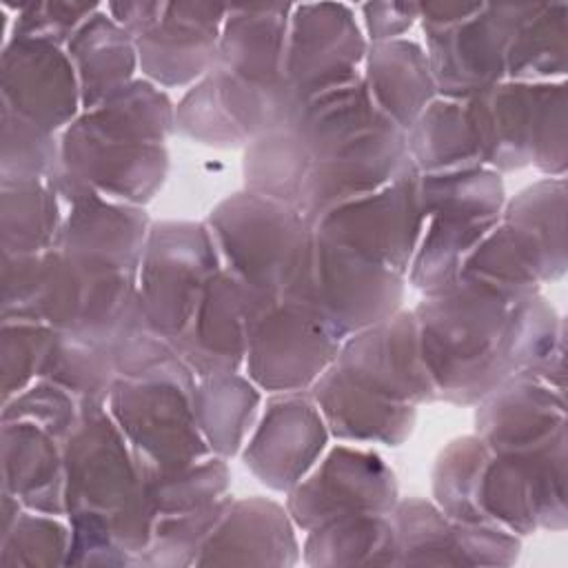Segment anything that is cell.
I'll list each match as a JSON object with an SVG mask.
<instances>
[{"label":"cell","mask_w":568,"mask_h":568,"mask_svg":"<svg viewBox=\"0 0 568 568\" xmlns=\"http://www.w3.org/2000/svg\"><path fill=\"white\" fill-rule=\"evenodd\" d=\"M308 226L295 206L255 191L229 197L211 215L213 242L229 260L226 271L246 291L257 320L302 293L313 251Z\"/></svg>","instance_id":"obj_1"},{"label":"cell","mask_w":568,"mask_h":568,"mask_svg":"<svg viewBox=\"0 0 568 568\" xmlns=\"http://www.w3.org/2000/svg\"><path fill=\"white\" fill-rule=\"evenodd\" d=\"M124 433L100 406L82 410L64 439V501L71 515L95 513L111 521L122 550L144 548L153 515L138 462Z\"/></svg>","instance_id":"obj_2"},{"label":"cell","mask_w":568,"mask_h":568,"mask_svg":"<svg viewBox=\"0 0 568 568\" xmlns=\"http://www.w3.org/2000/svg\"><path fill=\"white\" fill-rule=\"evenodd\" d=\"M191 390L184 364L111 386V417L131 442L142 477L184 470L206 455Z\"/></svg>","instance_id":"obj_3"},{"label":"cell","mask_w":568,"mask_h":568,"mask_svg":"<svg viewBox=\"0 0 568 568\" xmlns=\"http://www.w3.org/2000/svg\"><path fill=\"white\" fill-rule=\"evenodd\" d=\"M526 4H424L428 64L448 100H468L506 75V53Z\"/></svg>","instance_id":"obj_4"},{"label":"cell","mask_w":568,"mask_h":568,"mask_svg":"<svg viewBox=\"0 0 568 568\" xmlns=\"http://www.w3.org/2000/svg\"><path fill=\"white\" fill-rule=\"evenodd\" d=\"M217 271L215 242L204 226L162 224L151 231L142 253L138 295L149 326L171 346Z\"/></svg>","instance_id":"obj_5"},{"label":"cell","mask_w":568,"mask_h":568,"mask_svg":"<svg viewBox=\"0 0 568 568\" xmlns=\"http://www.w3.org/2000/svg\"><path fill=\"white\" fill-rule=\"evenodd\" d=\"M424 220L419 173L413 169L379 191L331 209L313 224V231L404 275Z\"/></svg>","instance_id":"obj_6"},{"label":"cell","mask_w":568,"mask_h":568,"mask_svg":"<svg viewBox=\"0 0 568 568\" xmlns=\"http://www.w3.org/2000/svg\"><path fill=\"white\" fill-rule=\"evenodd\" d=\"M339 342L311 300H282L253 324L246 366L260 386L293 393L322 377Z\"/></svg>","instance_id":"obj_7"},{"label":"cell","mask_w":568,"mask_h":568,"mask_svg":"<svg viewBox=\"0 0 568 568\" xmlns=\"http://www.w3.org/2000/svg\"><path fill=\"white\" fill-rule=\"evenodd\" d=\"M402 275L313 231L311 271L304 286L339 339L393 315L402 297Z\"/></svg>","instance_id":"obj_8"},{"label":"cell","mask_w":568,"mask_h":568,"mask_svg":"<svg viewBox=\"0 0 568 568\" xmlns=\"http://www.w3.org/2000/svg\"><path fill=\"white\" fill-rule=\"evenodd\" d=\"M293 11L284 58L288 118L306 100L359 80L357 64L364 55L362 33L348 7L302 4Z\"/></svg>","instance_id":"obj_9"},{"label":"cell","mask_w":568,"mask_h":568,"mask_svg":"<svg viewBox=\"0 0 568 568\" xmlns=\"http://www.w3.org/2000/svg\"><path fill=\"white\" fill-rule=\"evenodd\" d=\"M166 155L160 144L113 135L87 115L67 129L62 173L98 195L144 202L162 184Z\"/></svg>","instance_id":"obj_10"},{"label":"cell","mask_w":568,"mask_h":568,"mask_svg":"<svg viewBox=\"0 0 568 568\" xmlns=\"http://www.w3.org/2000/svg\"><path fill=\"white\" fill-rule=\"evenodd\" d=\"M333 364L359 388L397 404L410 406L437 395L422 359L415 315L408 313L359 331L337 351Z\"/></svg>","instance_id":"obj_11"},{"label":"cell","mask_w":568,"mask_h":568,"mask_svg":"<svg viewBox=\"0 0 568 568\" xmlns=\"http://www.w3.org/2000/svg\"><path fill=\"white\" fill-rule=\"evenodd\" d=\"M78 100V75L60 44L20 36L7 42L2 53L4 109L51 133L75 115Z\"/></svg>","instance_id":"obj_12"},{"label":"cell","mask_w":568,"mask_h":568,"mask_svg":"<svg viewBox=\"0 0 568 568\" xmlns=\"http://www.w3.org/2000/svg\"><path fill=\"white\" fill-rule=\"evenodd\" d=\"M255 320V308L242 284L229 271L220 268L204 286L173 348L202 377L235 373L246 355Z\"/></svg>","instance_id":"obj_13"},{"label":"cell","mask_w":568,"mask_h":568,"mask_svg":"<svg viewBox=\"0 0 568 568\" xmlns=\"http://www.w3.org/2000/svg\"><path fill=\"white\" fill-rule=\"evenodd\" d=\"M393 501V475L375 455L337 448L308 481L295 486L291 513L308 528L355 513L384 515Z\"/></svg>","instance_id":"obj_14"},{"label":"cell","mask_w":568,"mask_h":568,"mask_svg":"<svg viewBox=\"0 0 568 568\" xmlns=\"http://www.w3.org/2000/svg\"><path fill=\"white\" fill-rule=\"evenodd\" d=\"M146 222L133 206L109 204L102 195H84L62 222L55 248L73 264L135 273L144 253Z\"/></svg>","instance_id":"obj_15"},{"label":"cell","mask_w":568,"mask_h":568,"mask_svg":"<svg viewBox=\"0 0 568 568\" xmlns=\"http://www.w3.org/2000/svg\"><path fill=\"white\" fill-rule=\"evenodd\" d=\"M224 16L211 4H164L160 20L135 38L142 69L162 84L200 75L215 62Z\"/></svg>","instance_id":"obj_16"},{"label":"cell","mask_w":568,"mask_h":568,"mask_svg":"<svg viewBox=\"0 0 568 568\" xmlns=\"http://www.w3.org/2000/svg\"><path fill=\"white\" fill-rule=\"evenodd\" d=\"M324 444L326 428L317 408L308 399L284 397L268 406L244 459L264 484L284 490L302 481Z\"/></svg>","instance_id":"obj_17"},{"label":"cell","mask_w":568,"mask_h":568,"mask_svg":"<svg viewBox=\"0 0 568 568\" xmlns=\"http://www.w3.org/2000/svg\"><path fill=\"white\" fill-rule=\"evenodd\" d=\"M477 426L490 450H526L564 435V402L546 382L517 373L486 395Z\"/></svg>","instance_id":"obj_18"},{"label":"cell","mask_w":568,"mask_h":568,"mask_svg":"<svg viewBox=\"0 0 568 568\" xmlns=\"http://www.w3.org/2000/svg\"><path fill=\"white\" fill-rule=\"evenodd\" d=\"M4 493L36 513L58 515L64 501V453L47 428L27 419H4Z\"/></svg>","instance_id":"obj_19"},{"label":"cell","mask_w":568,"mask_h":568,"mask_svg":"<svg viewBox=\"0 0 568 568\" xmlns=\"http://www.w3.org/2000/svg\"><path fill=\"white\" fill-rule=\"evenodd\" d=\"M364 87L375 106L402 131L415 124L435 93L428 58L406 40L377 42L371 49Z\"/></svg>","instance_id":"obj_20"},{"label":"cell","mask_w":568,"mask_h":568,"mask_svg":"<svg viewBox=\"0 0 568 568\" xmlns=\"http://www.w3.org/2000/svg\"><path fill=\"white\" fill-rule=\"evenodd\" d=\"M315 399L328 426L339 437L397 444L410 433L413 406L359 388L335 366L317 379Z\"/></svg>","instance_id":"obj_21"},{"label":"cell","mask_w":568,"mask_h":568,"mask_svg":"<svg viewBox=\"0 0 568 568\" xmlns=\"http://www.w3.org/2000/svg\"><path fill=\"white\" fill-rule=\"evenodd\" d=\"M69 58L84 109H95L129 84L135 67L133 38L111 18L93 11L71 36Z\"/></svg>","instance_id":"obj_22"},{"label":"cell","mask_w":568,"mask_h":568,"mask_svg":"<svg viewBox=\"0 0 568 568\" xmlns=\"http://www.w3.org/2000/svg\"><path fill=\"white\" fill-rule=\"evenodd\" d=\"M504 224L537 280L564 273V180H546L524 191L510 204Z\"/></svg>","instance_id":"obj_23"},{"label":"cell","mask_w":568,"mask_h":568,"mask_svg":"<svg viewBox=\"0 0 568 568\" xmlns=\"http://www.w3.org/2000/svg\"><path fill=\"white\" fill-rule=\"evenodd\" d=\"M408 158L417 171L442 173L477 166L479 151L464 100H433L410 126Z\"/></svg>","instance_id":"obj_24"},{"label":"cell","mask_w":568,"mask_h":568,"mask_svg":"<svg viewBox=\"0 0 568 568\" xmlns=\"http://www.w3.org/2000/svg\"><path fill=\"white\" fill-rule=\"evenodd\" d=\"M566 69V4H526L506 53V75L544 80Z\"/></svg>","instance_id":"obj_25"},{"label":"cell","mask_w":568,"mask_h":568,"mask_svg":"<svg viewBox=\"0 0 568 568\" xmlns=\"http://www.w3.org/2000/svg\"><path fill=\"white\" fill-rule=\"evenodd\" d=\"M193 408L197 428L211 450L231 455L242 446L257 408V393L233 373L204 377L193 388Z\"/></svg>","instance_id":"obj_26"},{"label":"cell","mask_w":568,"mask_h":568,"mask_svg":"<svg viewBox=\"0 0 568 568\" xmlns=\"http://www.w3.org/2000/svg\"><path fill=\"white\" fill-rule=\"evenodd\" d=\"M2 235L4 255H38L55 246L62 222L58 215L53 182L2 184Z\"/></svg>","instance_id":"obj_27"},{"label":"cell","mask_w":568,"mask_h":568,"mask_svg":"<svg viewBox=\"0 0 568 568\" xmlns=\"http://www.w3.org/2000/svg\"><path fill=\"white\" fill-rule=\"evenodd\" d=\"M2 375L4 402L24 390L33 375L42 373L55 331L42 322L4 317L2 326Z\"/></svg>","instance_id":"obj_28"},{"label":"cell","mask_w":568,"mask_h":568,"mask_svg":"<svg viewBox=\"0 0 568 568\" xmlns=\"http://www.w3.org/2000/svg\"><path fill=\"white\" fill-rule=\"evenodd\" d=\"M44 515L47 513L42 515L22 513V517L16 519L13 530H4L2 555L16 552V557L9 561L27 564L29 552H31L29 564L58 561V555H62L67 548V532L55 519H49Z\"/></svg>","instance_id":"obj_29"},{"label":"cell","mask_w":568,"mask_h":568,"mask_svg":"<svg viewBox=\"0 0 568 568\" xmlns=\"http://www.w3.org/2000/svg\"><path fill=\"white\" fill-rule=\"evenodd\" d=\"M368 33L375 42H388L413 24L419 16L417 4H364Z\"/></svg>","instance_id":"obj_30"}]
</instances>
